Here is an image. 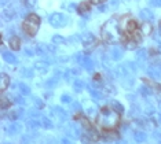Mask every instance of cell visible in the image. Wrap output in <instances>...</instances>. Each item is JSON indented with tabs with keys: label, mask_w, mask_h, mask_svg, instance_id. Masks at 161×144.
Here are the masks:
<instances>
[{
	"label": "cell",
	"mask_w": 161,
	"mask_h": 144,
	"mask_svg": "<svg viewBox=\"0 0 161 144\" xmlns=\"http://www.w3.org/2000/svg\"><path fill=\"white\" fill-rule=\"evenodd\" d=\"M24 3H25V6H28V7H32V6H35L36 0H24Z\"/></svg>",
	"instance_id": "10"
},
{
	"label": "cell",
	"mask_w": 161,
	"mask_h": 144,
	"mask_svg": "<svg viewBox=\"0 0 161 144\" xmlns=\"http://www.w3.org/2000/svg\"><path fill=\"white\" fill-rule=\"evenodd\" d=\"M94 4L91 3V0H87V2H81L80 4L77 6V11H79V14H86V13H88V11L91 10V7H92Z\"/></svg>",
	"instance_id": "4"
},
{
	"label": "cell",
	"mask_w": 161,
	"mask_h": 144,
	"mask_svg": "<svg viewBox=\"0 0 161 144\" xmlns=\"http://www.w3.org/2000/svg\"><path fill=\"white\" fill-rule=\"evenodd\" d=\"M102 136L106 139V140H114L119 137V135H117V129L116 131H103L102 132Z\"/></svg>",
	"instance_id": "8"
},
{
	"label": "cell",
	"mask_w": 161,
	"mask_h": 144,
	"mask_svg": "<svg viewBox=\"0 0 161 144\" xmlns=\"http://www.w3.org/2000/svg\"><path fill=\"white\" fill-rule=\"evenodd\" d=\"M10 106H11V102L7 100L4 96H3V98H2V109L4 110V109H7V107H10Z\"/></svg>",
	"instance_id": "9"
},
{
	"label": "cell",
	"mask_w": 161,
	"mask_h": 144,
	"mask_svg": "<svg viewBox=\"0 0 161 144\" xmlns=\"http://www.w3.org/2000/svg\"><path fill=\"white\" fill-rule=\"evenodd\" d=\"M120 120H121V115H120V113L117 110H114L112 106H105L98 113L95 124L101 129V132L116 131L120 125Z\"/></svg>",
	"instance_id": "1"
},
{
	"label": "cell",
	"mask_w": 161,
	"mask_h": 144,
	"mask_svg": "<svg viewBox=\"0 0 161 144\" xmlns=\"http://www.w3.org/2000/svg\"><path fill=\"white\" fill-rule=\"evenodd\" d=\"M8 45H10V48H11L13 51H18L21 48V39L17 37V36H13V37L10 39V41H8Z\"/></svg>",
	"instance_id": "6"
},
{
	"label": "cell",
	"mask_w": 161,
	"mask_h": 144,
	"mask_svg": "<svg viewBox=\"0 0 161 144\" xmlns=\"http://www.w3.org/2000/svg\"><path fill=\"white\" fill-rule=\"evenodd\" d=\"M158 30H160V35H161V21H160V24H158Z\"/></svg>",
	"instance_id": "12"
},
{
	"label": "cell",
	"mask_w": 161,
	"mask_h": 144,
	"mask_svg": "<svg viewBox=\"0 0 161 144\" xmlns=\"http://www.w3.org/2000/svg\"><path fill=\"white\" fill-rule=\"evenodd\" d=\"M40 24H42V19L37 14L31 13L25 17V19L22 22V30L26 36L29 37H33V36L37 35L39 29H40Z\"/></svg>",
	"instance_id": "3"
},
{
	"label": "cell",
	"mask_w": 161,
	"mask_h": 144,
	"mask_svg": "<svg viewBox=\"0 0 161 144\" xmlns=\"http://www.w3.org/2000/svg\"><path fill=\"white\" fill-rule=\"evenodd\" d=\"M141 32H142V35H143V37L145 36H150L153 33L152 24H149V22H143V24L141 25Z\"/></svg>",
	"instance_id": "7"
},
{
	"label": "cell",
	"mask_w": 161,
	"mask_h": 144,
	"mask_svg": "<svg viewBox=\"0 0 161 144\" xmlns=\"http://www.w3.org/2000/svg\"><path fill=\"white\" fill-rule=\"evenodd\" d=\"M101 37L105 43L109 44H116V43H123L124 35L120 26V19L119 17H113L110 21H108L101 29Z\"/></svg>",
	"instance_id": "2"
},
{
	"label": "cell",
	"mask_w": 161,
	"mask_h": 144,
	"mask_svg": "<svg viewBox=\"0 0 161 144\" xmlns=\"http://www.w3.org/2000/svg\"><path fill=\"white\" fill-rule=\"evenodd\" d=\"M106 0H91V3H92L94 6H99V4H102V3H105Z\"/></svg>",
	"instance_id": "11"
},
{
	"label": "cell",
	"mask_w": 161,
	"mask_h": 144,
	"mask_svg": "<svg viewBox=\"0 0 161 144\" xmlns=\"http://www.w3.org/2000/svg\"><path fill=\"white\" fill-rule=\"evenodd\" d=\"M8 85H10V77L3 73V74L0 76V91L6 92V89L8 88Z\"/></svg>",
	"instance_id": "5"
}]
</instances>
